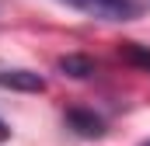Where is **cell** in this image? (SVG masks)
Instances as JSON below:
<instances>
[{
    "instance_id": "cell-5",
    "label": "cell",
    "mask_w": 150,
    "mask_h": 146,
    "mask_svg": "<svg viewBox=\"0 0 150 146\" xmlns=\"http://www.w3.org/2000/svg\"><path fill=\"white\" fill-rule=\"evenodd\" d=\"M133 66H143V70H150V49L147 45H140V42H122V49H119Z\"/></svg>"
},
{
    "instance_id": "cell-3",
    "label": "cell",
    "mask_w": 150,
    "mask_h": 146,
    "mask_svg": "<svg viewBox=\"0 0 150 146\" xmlns=\"http://www.w3.org/2000/svg\"><path fill=\"white\" fill-rule=\"evenodd\" d=\"M67 122H70V129H74V132L87 136V139H94V136H101V132H105V122H101L94 111H84V108H70V111H67Z\"/></svg>"
},
{
    "instance_id": "cell-6",
    "label": "cell",
    "mask_w": 150,
    "mask_h": 146,
    "mask_svg": "<svg viewBox=\"0 0 150 146\" xmlns=\"http://www.w3.org/2000/svg\"><path fill=\"white\" fill-rule=\"evenodd\" d=\"M7 136H11V129H7V122H4V118H0V143H4V139H7Z\"/></svg>"
},
{
    "instance_id": "cell-1",
    "label": "cell",
    "mask_w": 150,
    "mask_h": 146,
    "mask_svg": "<svg viewBox=\"0 0 150 146\" xmlns=\"http://www.w3.org/2000/svg\"><path fill=\"white\" fill-rule=\"evenodd\" d=\"M56 4L80 11L87 18H98V21H133L140 14L136 0H56Z\"/></svg>"
},
{
    "instance_id": "cell-7",
    "label": "cell",
    "mask_w": 150,
    "mask_h": 146,
    "mask_svg": "<svg viewBox=\"0 0 150 146\" xmlns=\"http://www.w3.org/2000/svg\"><path fill=\"white\" fill-rule=\"evenodd\" d=\"M143 146H150V139H147V143H143Z\"/></svg>"
},
{
    "instance_id": "cell-4",
    "label": "cell",
    "mask_w": 150,
    "mask_h": 146,
    "mask_svg": "<svg viewBox=\"0 0 150 146\" xmlns=\"http://www.w3.org/2000/svg\"><path fill=\"white\" fill-rule=\"evenodd\" d=\"M59 70L67 73V77L84 80V77H91V73H94V63H91L87 56H63V59H59Z\"/></svg>"
},
{
    "instance_id": "cell-2",
    "label": "cell",
    "mask_w": 150,
    "mask_h": 146,
    "mask_svg": "<svg viewBox=\"0 0 150 146\" xmlns=\"http://www.w3.org/2000/svg\"><path fill=\"white\" fill-rule=\"evenodd\" d=\"M0 87H11V91H45V80L32 70H0Z\"/></svg>"
}]
</instances>
